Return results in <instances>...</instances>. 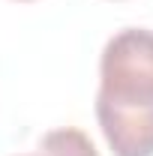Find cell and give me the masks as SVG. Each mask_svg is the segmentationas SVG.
<instances>
[{"label":"cell","instance_id":"1","mask_svg":"<svg viewBox=\"0 0 153 156\" xmlns=\"http://www.w3.org/2000/svg\"><path fill=\"white\" fill-rule=\"evenodd\" d=\"M96 120L114 156H153V30L126 27L105 42Z\"/></svg>","mask_w":153,"mask_h":156},{"label":"cell","instance_id":"3","mask_svg":"<svg viewBox=\"0 0 153 156\" xmlns=\"http://www.w3.org/2000/svg\"><path fill=\"white\" fill-rule=\"evenodd\" d=\"M21 156H45V153H42V150L36 147V153H21Z\"/></svg>","mask_w":153,"mask_h":156},{"label":"cell","instance_id":"4","mask_svg":"<svg viewBox=\"0 0 153 156\" xmlns=\"http://www.w3.org/2000/svg\"><path fill=\"white\" fill-rule=\"evenodd\" d=\"M15 3H33V0H15Z\"/></svg>","mask_w":153,"mask_h":156},{"label":"cell","instance_id":"2","mask_svg":"<svg viewBox=\"0 0 153 156\" xmlns=\"http://www.w3.org/2000/svg\"><path fill=\"white\" fill-rule=\"evenodd\" d=\"M39 150L45 156H99L93 141L87 132H81L75 126H63V129H51L39 138Z\"/></svg>","mask_w":153,"mask_h":156}]
</instances>
